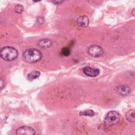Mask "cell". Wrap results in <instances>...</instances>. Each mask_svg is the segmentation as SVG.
I'll list each match as a JSON object with an SVG mask.
<instances>
[{
  "mask_svg": "<svg viewBox=\"0 0 135 135\" xmlns=\"http://www.w3.org/2000/svg\"><path fill=\"white\" fill-rule=\"evenodd\" d=\"M42 57L41 52L36 49H27L23 53V59L24 60L29 63H36Z\"/></svg>",
  "mask_w": 135,
  "mask_h": 135,
  "instance_id": "6da1fadb",
  "label": "cell"
},
{
  "mask_svg": "<svg viewBox=\"0 0 135 135\" xmlns=\"http://www.w3.org/2000/svg\"><path fill=\"white\" fill-rule=\"evenodd\" d=\"M0 56L4 60L11 61L17 58L18 51L15 48L11 46H5L0 50Z\"/></svg>",
  "mask_w": 135,
  "mask_h": 135,
  "instance_id": "7a4b0ae2",
  "label": "cell"
},
{
  "mask_svg": "<svg viewBox=\"0 0 135 135\" xmlns=\"http://www.w3.org/2000/svg\"><path fill=\"white\" fill-rule=\"evenodd\" d=\"M120 120V114L117 111H110L105 116L103 123L106 127H112L118 124Z\"/></svg>",
  "mask_w": 135,
  "mask_h": 135,
  "instance_id": "3957f363",
  "label": "cell"
},
{
  "mask_svg": "<svg viewBox=\"0 0 135 135\" xmlns=\"http://www.w3.org/2000/svg\"><path fill=\"white\" fill-rule=\"evenodd\" d=\"M88 52L89 55L93 57H99L101 56L103 54V49L99 45H91L90 46L88 50Z\"/></svg>",
  "mask_w": 135,
  "mask_h": 135,
  "instance_id": "277c9868",
  "label": "cell"
},
{
  "mask_svg": "<svg viewBox=\"0 0 135 135\" xmlns=\"http://www.w3.org/2000/svg\"><path fill=\"white\" fill-rule=\"evenodd\" d=\"M15 133L16 134H25V135H34L35 134V130L28 126H22L18 128L16 130Z\"/></svg>",
  "mask_w": 135,
  "mask_h": 135,
  "instance_id": "5b68a950",
  "label": "cell"
},
{
  "mask_svg": "<svg viewBox=\"0 0 135 135\" xmlns=\"http://www.w3.org/2000/svg\"><path fill=\"white\" fill-rule=\"evenodd\" d=\"M83 72L84 74L90 77H96L100 74L99 69L89 66L84 67L83 69Z\"/></svg>",
  "mask_w": 135,
  "mask_h": 135,
  "instance_id": "8992f818",
  "label": "cell"
},
{
  "mask_svg": "<svg viewBox=\"0 0 135 135\" xmlns=\"http://www.w3.org/2000/svg\"><path fill=\"white\" fill-rule=\"evenodd\" d=\"M76 23L79 26L82 27H85L88 26L89 25V20L87 16L82 15L77 18Z\"/></svg>",
  "mask_w": 135,
  "mask_h": 135,
  "instance_id": "52a82bcc",
  "label": "cell"
},
{
  "mask_svg": "<svg viewBox=\"0 0 135 135\" xmlns=\"http://www.w3.org/2000/svg\"><path fill=\"white\" fill-rule=\"evenodd\" d=\"M118 92L122 96H126L130 92V88L127 85H120L118 87Z\"/></svg>",
  "mask_w": 135,
  "mask_h": 135,
  "instance_id": "ba28073f",
  "label": "cell"
},
{
  "mask_svg": "<svg viewBox=\"0 0 135 135\" xmlns=\"http://www.w3.org/2000/svg\"><path fill=\"white\" fill-rule=\"evenodd\" d=\"M52 44V41L49 39H42L38 42V45L41 48H48L50 47Z\"/></svg>",
  "mask_w": 135,
  "mask_h": 135,
  "instance_id": "9c48e42d",
  "label": "cell"
},
{
  "mask_svg": "<svg viewBox=\"0 0 135 135\" xmlns=\"http://www.w3.org/2000/svg\"><path fill=\"white\" fill-rule=\"evenodd\" d=\"M126 119L130 122L135 121V112L133 110H130L126 113Z\"/></svg>",
  "mask_w": 135,
  "mask_h": 135,
  "instance_id": "30bf717a",
  "label": "cell"
},
{
  "mask_svg": "<svg viewBox=\"0 0 135 135\" xmlns=\"http://www.w3.org/2000/svg\"><path fill=\"white\" fill-rule=\"evenodd\" d=\"M40 74H41L40 72L38 71H33L27 75V78L28 80L32 81L38 78L40 76Z\"/></svg>",
  "mask_w": 135,
  "mask_h": 135,
  "instance_id": "8fae6325",
  "label": "cell"
},
{
  "mask_svg": "<svg viewBox=\"0 0 135 135\" xmlns=\"http://www.w3.org/2000/svg\"><path fill=\"white\" fill-rule=\"evenodd\" d=\"M94 112L92 110H88L86 111H81L79 113L80 115H84V116H89V117H93L94 115Z\"/></svg>",
  "mask_w": 135,
  "mask_h": 135,
  "instance_id": "7c38bea8",
  "label": "cell"
},
{
  "mask_svg": "<svg viewBox=\"0 0 135 135\" xmlns=\"http://www.w3.org/2000/svg\"><path fill=\"white\" fill-rule=\"evenodd\" d=\"M14 11L16 13L18 14H22L24 11V7L22 5L20 4H17V5L15 6Z\"/></svg>",
  "mask_w": 135,
  "mask_h": 135,
  "instance_id": "4fadbf2b",
  "label": "cell"
},
{
  "mask_svg": "<svg viewBox=\"0 0 135 135\" xmlns=\"http://www.w3.org/2000/svg\"><path fill=\"white\" fill-rule=\"evenodd\" d=\"M71 53V52H70V50L69 47H64L62 49V51H61V54L65 56H69Z\"/></svg>",
  "mask_w": 135,
  "mask_h": 135,
  "instance_id": "5bb4252c",
  "label": "cell"
},
{
  "mask_svg": "<svg viewBox=\"0 0 135 135\" xmlns=\"http://www.w3.org/2000/svg\"><path fill=\"white\" fill-rule=\"evenodd\" d=\"M45 21V20L44 18V17H39L37 19V22L40 24H42L44 23Z\"/></svg>",
  "mask_w": 135,
  "mask_h": 135,
  "instance_id": "9a60e30c",
  "label": "cell"
},
{
  "mask_svg": "<svg viewBox=\"0 0 135 135\" xmlns=\"http://www.w3.org/2000/svg\"><path fill=\"white\" fill-rule=\"evenodd\" d=\"M4 85H5L4 81L2 78H0V90H1L4 88Z\"/></svg>",
  "mask_w": 135,
  "mask_h": 135,
  "instance_id": "2e32d148",
  "label": "cell"
},
{
  "mask_svg": "<svg viewBox=\"0 0 135 135\" xmlns=\"http://www.w3.org/2000/svg\"><path fill=\"white\" fill-rule=\"evenodd\" d=\"M51 1L54 4L58 5L62 3L63 2V0H51Z\"/></svg>",
  "mask_w": 135,
  "mask_h": 135,
  "instance_id": "e0dca14e",
  "label": "cell"
},
{
  "mask_svg": "<svg viewBox=\"0 0 135 135\" xmlns=\"http://www.w3.org/2000/svg\"><path fill=\"white\" fill-rule=\"evenodd\" d=\"M42 0H33V1L34 2H40V1H41Z\"/></svg>",
  "mask_w": 135,
  "mask_h": 135,
  "instance_id": "ac0fdd59",
  "label": "cell"
},
{
  "mask_svg": "<svg viewBox=\"0 0 135 135\" xmlns=\"http://www.w3.org/2000/svg\"><path fill=\"white\" fill-rule=\"evenodd\" d=\"M134 9H133L132 12V14H133V16H134Z\"/></svg>",
  "mask_w": 135,
  "mask_h": 135,
  "instance_id": "d6986e66",
  "label": "cell"
}]
</instances>
